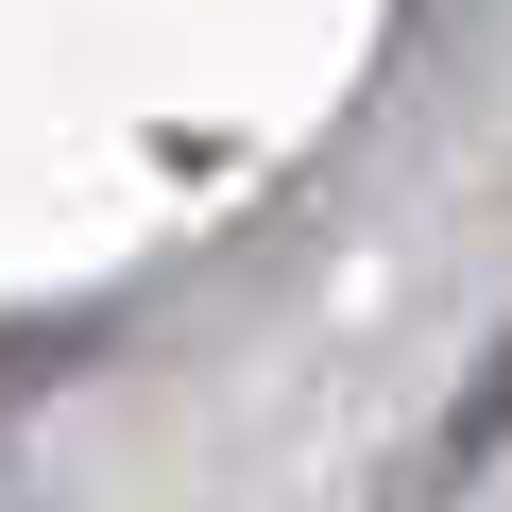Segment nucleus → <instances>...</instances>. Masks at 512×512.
<instances>
[]
</instances>
